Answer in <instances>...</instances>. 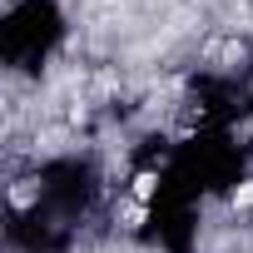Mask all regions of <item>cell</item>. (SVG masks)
I'll return each instance as SVG.
<instances>
[{
    "instance_id": "2",
    "label": "cell",
    "mask_w": 253,
    "mask_h": 253,
    "mask_svg": "<svg viewBox=\"0 0 253 253\" xmlns=\"http://www.w3.org/2000/svg\"><path fill=\"white\" fill-rule=\"evenodd\" d=\"M233 209H253V184H243V189L233 194Z\"/></svg>"
},
{
    "instance_id": "1",
    "label": "cell",
    "mask_w": 253,
    "mask_h": 253,
    "mask_svg": "<svg viewBox=\"0 0 253 253\" xmlns=\"http://www.w3.org/2000/svg\"><path fill=\"white\" fill-rule=\"evenodd\" d=\"M134 194L149 199V194H154V174H139V179H134Z\"/></svg>"
}]
</instances>
